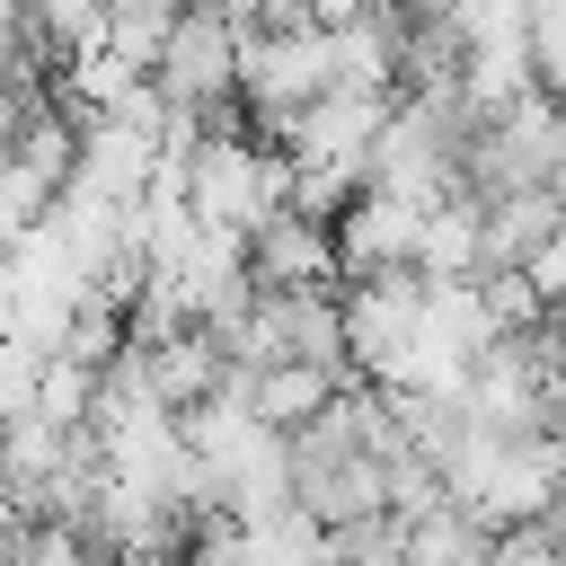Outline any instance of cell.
<instances>
[{"mask_svg":"<svg viewBox=\"0 0 566 566\" xmlns=\"http://www.w3.org/2000/svg\"><path fill=\"white\" fill-rule=\"evenodd\" d=\"M522 283H531L539 318H548V327H566V230H557V239H548V248L522 265Z\"/></svg>","mask_w":566,"mask_h":566,"instance_id":"7","label":"cell"},{"mask_svg":"<svg viewBox=\"0 0 566 566\" xmlns=\"http://www.w3.org/2000/svg\"><path fill=\"white\" fill-rule=\"evenodd\" d=\"M248 283H274V292H336V230L283 203V212L256 221V239H248Z\"/></svg>","mask_w":566,"mask_h":566,"instance_id":"4","label":"cell"},{"mask_svg":"<svg viewBox=\"0 0 566 566\" xmlns=\"http://www.w3.org/2000/svg\"><path fill=\"white\" fill-rule=\"evenodd\" d=\"M416 265H424V212L363 186L336 212V274L345 283H389V274H416Z\"/></svg>","mask_w":566,"mask_h":566,"instance_id":"3","label":"cell"},{"mask_svg":"<svg viewBox=\"0 0 566 566\" xmlns=\"http://www.w3.org/2000/svg\"><path fill=\"white\" fill-rule=\"evenodd\" d=\"M398 548H407V566H495V531H486L478 513H460L451 495H442L433 513L398 522Z\"/></svg>","mask_w":566,"mask_h":566,"instance_id":"6","label":"cell"},{"mask_svg":"<svg viewBox=\"0 0 566 566\" xmlns=\"http://www.w3.org/2000/svg\"><path fill=\"white\" fill-rule=\"evenodd\" d=\"M548 531H557V548H566V495H557V504H548Z\"/></svg>","mask_w":566,"mask_h":566,"instance_id":"9","label":"cell"},{"mask_svg":"<svg viewBox=\"0 0 566 566\" xmlns=\"http://www.w3.org/2000/svg\"><path fill=\"white\" fill-rule=\"evenodd\" d=\"M115 566H186V548H142V557H115Z\"/></svg>","mask_w":566,"mask_h":566,"instance_id":"8","label":"cell"},{"mask_svg":"<svg viewBox=\"0 0 566 566\" xmlns=\"http://www.w3.org/2000/svg\"><path fill=\"white\" fill-rule=\"evenodd\" d=\"M9 531H18V513H0V566H9Z\"/></svg>","mask_w":566,"mask_h":566,"instance_id":"10","label":"cell"},{"mask_svg":"<svg viewBox=\"0 0 566 566\" xmlns=\"http://www.w3.org/2000/svg\"><path fill=\"white\" fill-rule=\"evenodd\" d=\"M221 389H230V398H239V407H248L265 433H283V442H292V433H301V424H318V416H327V407H336L354 380L310 371V363H265V371H230Z\"/></svg>","mask_w":566,"mask_h":566,"instance_id":"5","label":"cell"},{"mask_svg":"<svg viewBox=\"0 0 566 566\" xmlns=\"http://www.w3.org/2000/svg\"><path fill=\"white\" fill-rule=\"evenodd\" d=\"M433 469H442V495L460 513H478L486 531L548 522V504L566 495V442L557 433H486V424H469Z\"/></svg>","mask_w":566,"mask_h":566,"instance_id":"1","label":"cell"},{"mask_svg":"<svg viewBox=\"0 0 566 566\" xmlns=\"http://www.w3.org/2000/svg\"><path fill=\"white\" fill-rule=\"evenodd\" d=\"M327 97V35L318 27H239V106L256 142H283L292 115Z\"/></svg>","mask_w":566,"mask_h":566,"instance_id":"2","label":"cell"}]
</instances>
